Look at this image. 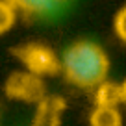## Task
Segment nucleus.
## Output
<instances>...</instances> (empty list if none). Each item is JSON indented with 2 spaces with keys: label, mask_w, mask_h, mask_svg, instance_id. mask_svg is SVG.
Segmentation results:
<instances>
[{
  "label": "nucleus",
  "mask_w": 126,
  "mask_h": 126,
  "mask_svg": "<svg viewBox=\"0 0 126 126\" xmlns=\"http://www.w3.org/2000/svg\"><path fill=\"white\" fill-rule=\"evenodd\" d=\"M61 69L71 83L83 89L96 87L108 78L110 59L102 47L93 41H76L67 48Z\"/></svg>",
  "instance_id": "nucleus-1"
},
{
  "label": "nucleus",
  "mask_w": 126,
  "mask_h": 126,
  "mask_svg": "<svg viewBox=\"0 0 126 126\" xmlns=\"http://www.w3.org/2000/svg\"><path fill=\"white\" fill-rule=\"evenodd\" d=\"M13 54L26 65L30 72L37 76H52L61 69V61L48 47L39 43H28L15 48Z\"/></svg>",
  "instance_id": "nucleus-2"
},
{
  "label": "nucleus",
  "mask_w": 126,
  "mask_h": 126,
  "mask_svg": "<svg viewBox=\"0 0 126 126\" xmlns=\"http://www.w3.org/2000/svg\"><path fill=\"white\" fill-rule=\"evenodd\" d=\"M6 93L15 100L22 102H39L45 96V83L41 76L33 72H13L6 82Z\"/></svg>",
  "instance_id": "nucleus-3"
},
{
  "label": "nucleus",
  "mask_w": 126,
  "mask_h": 126,
  "mask_svg": "<svg viewBox=\"0 0 126 126\" xmlns=\"http://www.w3.org/2000/svg\"><path fill=\"white\" fill-rule=\"evenodd\" d=\"M37 104H39V108H37L35 119H33L35 124H45V126L47 124H59L61 113L65 110V102L61 98H58V96H52V98L43 96Z\"/></svg>",
  "instance_id": "nucleus-4"
},
{
  "label": "nucleus",
  "mask_w": 126,
  "mask_h": 126,
  "mask_svg": "<svg viewBox=\"0 0 126 126\" xmlns=\"http://www.w3.org/2000/svg\"><path fill=\"white\" fill-rule=\"evenodd\" d=\"M126 98V85L124 83H115V82H100L96 85V96L94 102L96 106H111L117 108L119 104H122Z\"/></svg>",
  "instance_id": "nucleus-5"
},
{
  "label": "nucleus",
  "mask_w": 126,
  "mask_h": 126,
  "mask_svg": "<svg viewBox=\"0 0 126 126\" xmlns=\"http://www.w3.org/2000/svg\"><path fill=\"white\" fill-rule=\"evenodd\" d=\"M89 122L93 126H121L122 119L117 108L111 106H96L89 117Z\"/></svg>",
  "instance_id": "nucleus-6"
},
{
  "label": "nucleus",
  "mask_w": 126,
  "mask_h": 126,
  "mask_svg": "<svg viewBox=\"0 0 126 126\" xmlns=\"http://www.w3.org/2000/svg\"><path fill=\"white\" fill-rule=\"evenodd\" d=\"M13 6L20 11L28 13V15H41V13L52 9L56 4L54 0H11Z\"/></svg>",
  "instance_id": "nucleus-7"
},
{
  "label": "nucleus",
  "mask_w": 126,
  "mask_h": 126,
  "mask_svg": "<svg viewBox=\"0 0 126 126\" xmlns=\"http://www.w3.org/2000/svg\"><path fill=\"white\" fill-rule=\"evenodd\" d=\"M17 8L11 2H0V33H6L15 24Z\"/></svg>",
  "instance_id": "nucleus-8"
},
{
  "label": "nucleus",
  "mask_w": 126,
  "mask_h": 126,
  "mask_svg": "<svg viewBox=\"0 0 126 126\" xmlns=\"http://www.w3.org/2000/svg\"><path fill=\"white\" fill-rule=\"evenodd\" d=\"M124 24H126V8H121V9H119V13H117V17H115V22H113V28H115V32H117V37L121 41L126 39V28H124Z\"/></svg>",
  "instance_id": "nucleus-9"
},
{
  "label": "nucleus",
  "mask_w": 126,
  "mask_h": 126,
  "mask_svg": "<svg viewBox=\"0 0 126 126\" xmlns=\"http://www.w3.org/2000/svg\"><path fill=\"white\" fill-rule=\"evenodd\" d=\"M54 2H56V4H59V2H67V0H54Z\"/></svg>",
  "instance_id": "nucleus-10"
},
{
  "label": "nucleus",
  "mask_w": 126,
  "mask_h": 126,
  "mask_svg": "<svg viewBox=\"0 0 126 126\" xmlns=\"http://www.w3.org/2000/svg\"><path fill=\"white\" fill-rule=\"evenodd\" d=\"M0 2H11V0H0ZM11 4H13V2H11Z\"/></svg>",
  "instance_id": "nucleus-11"
}]
</instances>
